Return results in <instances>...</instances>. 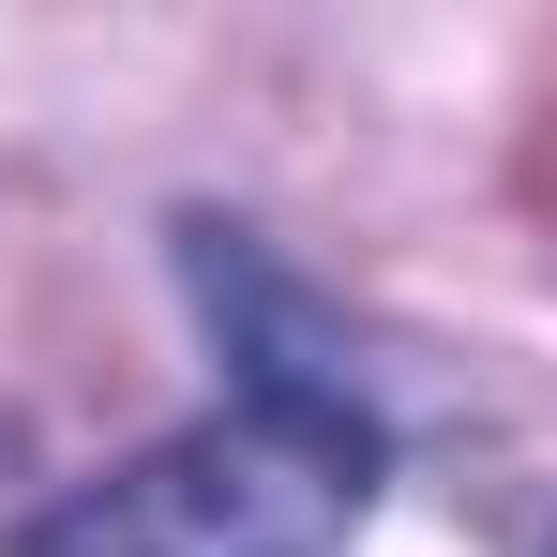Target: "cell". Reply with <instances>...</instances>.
Masks as SVG:
<instances>
[{"label":"cell","instance_id":"1","mask_svg":"<svg viewBox=\"0 0 557 557\" xmlns=\"http://www.w3.org/2000/svg\"><path fill=\"white\" fill-rule=\"evenodd\" d=\"M362 497H376V422L347 407V376H317L301 347H242V392L196 437L61 497L15 557H347Z\"/></svg>","mask_w":557,"mask_h":557}]
</instances>
